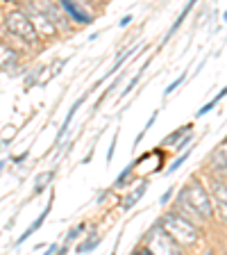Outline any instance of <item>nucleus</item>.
<instances>
[{
	"mask_svg": "<svg viewBox=\"0 0 227 255\" xmlns=\"http://www.w3.org/2000/svg\"><path fill=\"white\" fill-rule=\"evenodd\" d=\"M53 171H48V173H41V175H39V178H37V187H34V191H37V194H41V191H43V187H46L48 185V182H50V178H53Z\"/></svg>",
	"mask_w": 227,
	"mask_h": 255,
	"instance_id": "obj_19",
	"label": "nucleus"
},
{
	"mask_svg": "<svg viewBox=\"0 0 227 255\" xmlns=\"http://www.w3.org/2000/svg\"><path fill=\"white\" fill-rule=\"evenodd\" d=\"M191 150H193V143H191L189 148H184V153H182V155H180V157L175 159L173 164H170V166H168V169H166V173H168V175H173V173H175V171L180 169V166H182V164H184L186 159H189V157H191Z\"/></svg>",
	"mask_w": 227,
	"mask_h": 255,
	"instance_id": "obj_14",
	"label": "nucleus"
},
{
	"mask_svg": "<svg viewBox=\"0 0 227 255\" xmlns=\"http://www.w3.org/2000/svg\"><path fill=\"white\" fill-rule=\"evenodd\" d=\"M132 53H137V48H130V50H125V53H123L121 57L116 59V64L111 66V71H107V75H105V78H111V75H114V73H118V69H121V66L127 62V59L132 57Z\"/></svg>",
	"mask_w": 227,
	"mask_h": 255,
	"instance_id": "obj_15",
	"label": "nucleus"
},
{
	"mask_svg": "<svg viewBox=\"0 0 227 255\" xmlns=\"http://www.w3.org/2000/svg\"><path fill=\"white\" fill-rule=\"evenodd\" d=\"M214 198H216L218 207H221L223 221L227 223V182L218 180V178H216V182H214Z\"/></svg>",
	"mask_w": 227,
	"mask_h": 255,
	"instance_id": "obj_5",
	"label": "nucleus"
},
{
	"mask_svg": "<svg viewBox=\"0 0 227 255\" xmlns=\"http://www.w3.org/2000/svg\"><path fill=\"white\" fill-rule=\"evenodd\" d=\"M7 27H9L11 34H16L18 39H23V41H37V27L32 25V21L27 18L25 14H21V11H9L5 18Z\"/></svg>",
	"mask_w": 227,
	"mask_h": 255,
	"instance_id": "obj_3",
	"label": "nucleus"
},
{
	"mask_svg": "<svg viewBox=\"0 0 227 255\" xmlns=\"http://www.w3.org/2000/svg\"><path fill=\"white\" fill-rule=\"evenodd\" d=\"M132 18H134V16H132V14H127V16H123V18H121V23H118V25H121V27L130 25V23H132Z\"/></svg>",
	"mask_w": 227,
	"mask_h": 255,
	"instance_id": "obj_25",
	"label": "nucleus"
},
{
	"mask_svg": "<svg viewBox=\"0 0 227 255\" xmlns=\"http://www.w3.org/2000/svg\"><path fill=\"white\" fill-rule=\"evenodd\" d=\"M225 96H227V87H225V89H221V94H216V96H214V98H212V101H209V103H205V105H202L200 110H198V117H205L207 112H212L214 107H216L218 103H221L223 98H225Z\"/></svg>",
	"mask_w": 227,
	"mask_h": 255,
	"instance_id": "obj_11",
	"label": "nucleus"
},
{
	"mask_svg": "<svg viewBox=\"0 0 227 255\" xmlns=\"http://www.w3.org/2000/svg\"><path fill=\"white\" fill-rule=\"evenodd\" d=\"M180 207H186L191 214H196V219H212L214 214L209 191L198 180H193L180 191Z\"/></svg>",
	"mask_w": 227,
	"mask_h": 255,
	"instance_id": "obj_1",
	"label": "nucleus"
},
{
	"mask_svg": "<svg viewBox=\"0 0 227 255\" xmlns=\"http://www.w3.org/2000/svg\"><path fill=\"white\" fill-rule=\"evenodd\" d=\"M161 228H164V233H168V237L173 239L175 244H180V246H189L198 239L196 223H191V219L182 217L180 212L166 214L161 219Z\"/></svg>",
	"mask_w": 227,
	"mask_h": 255,
	"instance_id": "obj_2",
	"label": "nucleus"
},
{
	"mask_svg": "<svg viewBox=\"0 0 227 255\" xmlns=\"http://www.w3.org/2000/svg\"><path fill=\"white\" fill-rule=\"evenodd\" d=\"M184 80H186V73H182V75H180V78L175 80V82H170V85H168V87H166L164 96H170V94H173V91H175V89H177V87H180V85H182V82H184Z\"/></svg>",
	"mask_w": 227,
	"mask_h": 255,
	"instance_id": "obj_20",
	"label": "nucleus"
},
{
	"mask_svg": "<svg viewBox=\"0 0 227 255\" xmlns=\"http://www.w3.org/2000/svg\"><path fill=\"white\" fill-rule=\"evenodd\" d=\"M170 196H173V187H170V189H166V191H164V196L159 198V203H161V205H166V203L170 201Z\"/></svg>",
	"mask_w": 227,
	"mask_h": 255,
	"instance_id": "obj_23",
	"label": "nucleus"
},
{
	"mask_svg": "<svg viewBox=\"0 0 227 255\" xmlns=\"http://www.w3.org/2000/svg\"><path fill=\"white\" fill-rule=\"evenodd\" d=\"M191 143H193V137H184L182 139V143H177V148H189Z\"/></svg>",
	"mask_w": 227,
	"mask_h": 255,
	"instance_id": "obj_24",
	"label": "nucleus"
},
{
	"mask_svg": "<svg viewBox=\"0 0 227 255\" xmlns=\"http://www.w3.org/2000/svg\"><path fill=\"white\" fill-rule=\"evenodd\" d=\"M98 242H100V235H98V230H91L89 233V239H86L84 244H79L77 246V253H89V251H93L95 246H98Z\"/></svg>",
	"mask_w": 227,
	"mask_h": 255,
	"instance_id": "obj_10",
	"label": "nucleus"
},
{
	"mask_svg": "<svg viewBox=\"0 0 227 255\" xmlns=\"http://www.w3.org/2000/svg\"><path fill=\"white\" fill-rule=\"evenodd\" d=\"M82 101H84V98H77V101L73 103V107H71V110H69V114H66V119H64V126L59 128V132H57V141L64 137V134H66V130H69L71 121H73V117H75V112H77V107L82 105Z\"/></svg>",
	"mask_w": 227,
	"mask_h": 255,
	"instance_id": "obj_9",
	"label": "nucleus"
},
{
	"mask_svg": "<svg viewBox=\"0 0 227 255\" xmlns=\"http://www.w3.org/2000/svg\"><path fill=\"white\" fill-rule=\"evenodd\" d=\"M223 21H227V11H225V14H223Z\"/></svg>",
	"mask_w": 227,
	"mask_h": 255,
	"instance_id": "obj_29",
	"label": "nucleus"
},
{
	"mask_svg": "<svg viewBox=\"0 0 227 255\" xmlns=\"http://www.w3.org/2000/svg\"><path fill=\"white\" fill-rule=\"evenodd\" d=\"M57 251H59V249H57V244H53V246H48V253H57Z\"/></svg>",
	"mask_w": 227,
	"mask_h": 255,
	"instance_id": "obj_27",
	"label": "nucleus"
},
{
	"mask_svg": "<svg viewBox=\"0 0 227 255\" xmlns=\"http://www.w3.org/2000/svg\"><path fill=\"white\" fill-rule=\"evenodd\" d=\"M84 228H86L84 223H77V226H75V228L69 233V237H66V242H75V239L79 237V233H84Z\"/></svg>",
	"mask_w": 227,
	"mask_h": 255,
	"instance_id": "obj_21",
	"label": "nucleus"
},
{
	"mask_svg": "<svg viewBox=\"0 0 227 255\" xmlns=\"http://www.w3.org/2000/svg\"><path fill=\"white\" fill-rule=\"evenodd\" d=\"M50 207H53V201L48 203V207H46V210H43V212H41V217H39V219H37V221L32 223L30 228H27V230H25V233H23V235H21V237H18V242H16V244H23V242H25V239H27V237H30V235H34V233H37V230H39V228H41V226H43V221H46V219H48V214H50Z\"/></svg>",
	"mask_w": 227,
	"mask_h": 255,
	"instance_id": "obj_8",
	"label": "nucleus"
},
{
	"mask_svg": "<svg viewBox=\"0 0 227 255\" xmlns=\"http://www.w3.org/2000/svg\"><path fill=\"white\" fill-rule=\"evenodd\" d=\"M59 5H62V9L66 11V14H69L75 23H82V25H89V23L93 21V16H89L84 9H79V5H77V2H75V0H59Z\"/></svg>",
	"mask_w": 227,
	"mask_h": 255,
	"instance_id": "obj_4",
	"label": "nucleus"
},
{
	"mask_svg": "<svg viewBox=\"0 0 227 255\" xmlns=\"http://www.w3.org/2000/svg\"><path fill=\"white\" fill-rule=\"evenodd\" d=\"M116 143H118V132L114 134V141H111V146H109V153H107V162H111V157H114V150H116Z\"/></svg>",
	"mask_w": 227,
	"mask_h": 255,
	"instance_id": "obj_22",
	"label": "nucleus"
},
{
	"mask_svg": "<svg viewBox=\"0 0 227 255\" xmlns=\"http://www.w3.org/2000/svg\"><path fill=\"white\" fill-rule=\"evenodd\" d=\"M146 66H148V62L143 64L141 69H139V71H137V75H134V78H132V80H130V82H127V87H125V89H123L121 98H125V96H127V94H130V91H132V89H134V87H137V85H139V80H141V78H143V71H146Z\"/></svg>",
	"mask_w": 227,
	"mask_h": 255,
	"instance_id": "obj_16",
	"label": "nucleus"
},
{
	"mask_svg": "<svg viewBox=\"0 0 227 255\" xmlns=\"http://www.w3.org/2000/svg\"><path fill=\"white\" fill-rule=\"evenodd\" d=\"M5 164H7V159H0V171L5 169Z\"/></svg>",
	"mask_w": 227,
	"mask_h": 255,
	"instance_id": "obj_28",
	"label": "nucleus"
},
{
	"mask_svg": "<svg viewBox=\"0 0 227 255\" xmlns=\"http://www.w3.org/2000/svg\"><path fill=\"white\" fill-rule=\"evenodd\" d=\"M146 189H148V180H143V182H141V187H139V189L134 191V194H130V196H127V198H130V201H125V203H123V207H125V210H130V207H132L137 201H141V196H143V194H146Z\"/></svg>",
	"mask_w": 227,
	"mask_h": 255,
	"instance_id": "obj_13",
	"label": "nucleus"
},
{
	"mask_svg": "<svg viewBox=\"0 0 227 255\" xmlns=\"http://www.w3.org/2000/svg\"><path fill=\"white\" fill-rule=\"evenodd\" d=\"M191 128H193V123H186V126H182V128H180V130H175L173 134H168V137L164 139V146H173V143L177 141V139H180L182 134H184V132H189Z\"/></svg>",
	"mask_w": 227,
	"mask_h": 255,
	"instance_id": "obj_17",
	"label": "nucleus"
},
{
	"mask_svg": "<svg viewBox=\"0 0 227 255\" xmlns=\"http://www.w3.org/2000/svg\"><path fill=\"white\" fill-rule=\"evenodd\" d=\"M196 5H198V0H189V2H186V5H184V9H182V11H180V16H177V21L173 23V27H170V30H168V34H166V37H164V43L168 41L170 37H173L175 32L180 30V25H182V23H184V18L191 14V9H193V7H196Z\"/></svg>",
	"mask_w": 227,
	"mask_h": 255,
	"instance_id": "obj_7",
	"label": "nucleus"
},
{
	"mask_svg": "<svg viewBox=\"0 0 227 255\" xmlns=\"http://www.w3.org/2000/svg\"><path fill=\"white\" fill-rule=\"evenodd\" d=\"M157 117H159V110H154V112H152V114H150L148 123H146V126H143V132H141V134H139V137H137V139H134V143H137V146H139V143H141V139H143V137H146V132H148L150 128H152V126H154V121H157Z\"/></svg>",
	"mask_w": 227,
	"mask_h": 255,
	"instance_id": "obj_18",
	"label": "nucleus"
},
{
	"mask_svg": "<svg viewBox=\"0 0 227 255\" xmlns=\"http://www.w3.org/2000/svg\"><path fill=\"white\" fill-rule=\"evenodd\" d=\"M212 166H216L218 171H225V173H227V139L221 143V146H218L216 150H214Z\"/></svg>",
	"mask_w": 227,
	"mask_h": 255,
	"instance_id": "obj_6",
	"label": "nucleus"
},
{
	"mask_svg": "<svg viewBox=\"0 0 227 255\" xmlns=\"http://www.w3.org/2000/svg\"><path fill=\"white\" fill-rule=\"evenodd\" d=\"M25 157H27V150H25V153H21L18 157H14V164H21V162H23Z\"/></svg>",
	"mask_w": 227,
	"mask_h": 255,
	"instance_id": "obj_26",
	"label": "nucleus"
},
{
	"mask_svg": "<svg viewBox=\"0 0 227 255\" xmlns=\"http://www.w3.org/2000/svg\"><path fill=\"white\" fill-rule=\"evenodd\" d=\"M14 62H16L14 50L0 43V69H7V66H9V64H14Z\"/></svg>",
	"mask_w": 227,
	"mask_h": 255,
	"instance_id": "obj_12",
	"label": "nucleus"
}]
</instances>
